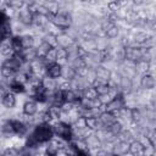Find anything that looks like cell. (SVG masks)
I'll return each mask as SVG.
<instances>
[{
    "instance_id": "cell-25",
    "label": "cell",
    "mask_w": 156,
    "mask_h": 156,
    "mask_svg": "<svg viewBox=\"0 0 156 156\" xmlns=\"http://www.w3.org/2000/svg\"><path fill=\"white\" fill-rule=\"evenodd\" d=\"M1 156H2V155H1Z\"/></svg>"
},
{
    "instance_id": "cell-3",
    "label": "cell",
    "mask_w": 156,
    "mask_h": 156,
    "mask_svg": "<svg viewBox=\"0 0 156 156\" xmlns=\"http://www.w3.org/2000/svg\"><path fill=\"white\" fill-rule=\"evenodd\" d=\"M46 17L49 21H51L56 27L61 29H67L71 24V17L65 12H49Z\"/></svg>"
},
{
    "instance_id": "cell-21",
    "label": "cell",
    "mask_w": 156,
    "mask_h": 156,
    "mask_svg": "<svg viewBox=\"0 0 156 156\" xmlns=\"http://www.w3.org/2000/svg\"><path fill=\"white\" fill-rule=\"evenodd\" d=\"M117 33H118V30H117V28H116L115 26H111V27L107 29V35H108V37H111V38L116 37V35H117Z\"/></svg>"
},
{
    "instance_id": "cell-24",
    "label": "cell",
    "mask_w": 156,
    "mask_h": 156,
    "mask_svg": "<svg viewBox=\"0 0 156 156\" xmlns=\"http://www.w3.org/2000/svg\"><path fill=\"white\" fill-rule=\"evenodd\" d=\"M112 156H119V155H112Z\"/></svg>"
},
{
    "instance_id": "cell-17",
    "label": "cell",
    "mask_w": 156,
    "mask_h": 156,
    "mask_svg": "<svg viewBox=\"0 0 156 156\" xmlns=\"http://www.w3.org/2000/svg\"><path fill=\"white\" fill-rule=\"evenodd\" d=\"M10 89H11V93H23V91H26V85L12 80L10 84Z\"/></svg>"
},
{
    "instance_id": "cell-10",
    "label": "cell",
    "mask_w": 156,
    "mask_h": 156,
    "mask_svg": "<svg viewBox=\"0 0 156 156\" xmlns=\"http://www.w3.org/2000/svg\"><path fill=\"white\" fill-rule=\"evenodd\" d=\"M84 123H85V127L88 129H93V130L99 129L101 127L98 117H84Z\"/></svg>"
},
{
    "instance_id": "cell-15",
    "label": "cell",
    "mask_w": 156,
    "mask_h": 156,
    "mask_svg": "<svg viewBox=\"0 0 156 156\" xmlns=\"http://www.w3.org/2000/svg\"><path fill=\"white\" fill-rule=\"evenodd\" d=\"M0 52L4 55V56H12L13 55V51H12V48H11V44L10 43H1L0 44Z\"/></svg>"
},
{
    "instance_id": "cell-11",
    "label": "cell",
    "mask_w": 156,
    "mask_h": 156,
    "mask_svg": "<svg viewBox=\"0 0 156 156\" xmlns=\"http://www.w3.org/2000/svg\"><path fill=\"white\" fill-rule=\"evenodd\" d=\"M140 84L145 89H152L155 87V78L151 74H144L140 80Z\"/></svg>"
},
{
    "instance_id": "cell-4",
    "label": "cell",
    "mask_w": 156,
    "mask_h": 156,
    "mask_svg": "<svg viewBox=\"0 0 156 156\" xmlns=\"http://www.w3.org/2000/svg\"><path fill=\"white\" fill-rule=\"evenodd\" d=\"M124 106V99L121 94H116L107 104H106V112H111L113 115L117 113V111H119L121 108H123Z\"/></svg>"
},
{
    "instance_id": "cell-23",
    "label": "cell",
    "mask_w": 156,
    "mask_h": 156,
    "mask_svg": "<svg viewBox=\"0 0 156 156\" xmlns=\"http://www.w3.org/2000/svg\"><path fill=\"white\" fill-rule=\"evenodd\" d=\"M32 156H46V154H45V151L37 150V151H34V152L32 154Z\"/></svg>"
},
{
    "instance_id": "cell-12",
    "label": "cell",
    "mask_w": 156,
    "mask_h": 156,
    "mask_svg": "<svg viewBox=\"0 0 156 156\" xmlns=\"http://www.w3.org/2000/svg\"><path fill=\"white\" fill-rule=\"evenodd\" d=\"M126 56L130 61H136V60L141 58V51L135 48H128L126 51Z\"/></svg>"
},
{
    "instance_id": "cell-9",
    "label": "cell",
    "mask_w": 156,
    "mask_h": 156,
    "mask_svg": "<svg viewBox=\"0 0 156 156\" xmlns=\"http://www.w3.org/2000/svg\"><path fill=\"white\" fill-rule=\"evenodd\" d=\"M33 12H30L28 9L27 10H21L18 12V18L20 22L23 24H32L33 23Z\"/></svg>"
},
{
    "instance_id": "cell-13",
    "label": "cell",
    "mask_w": 156,
    "mask_h": 156,
    "mask_svg": "<svg viewBox=\"0 0 156 156\" xmlns=\"http://www.w3.org/2000/svg\"><path fill=\"white\" fill-rule=\"evenodd\" d=\"M12 126H13V132L17 135H24L27 133V126L21 122V121H12Z\"/></svg>"
},
{
    "instance_id": "cell-20",
    "label": "cell",
    "mask_w": 156,
    "mask_h": 156,
    "mask_svg": "<svg viewBox=\"0 0 156 156\" xmlns=\"http://www.w3.org/2000/svg\"><path fill=\"white\" fill-rule=\"evenodd\" d=\"M18 155H20V150L15 147H9L2 154V156H18Z\"/></svg>"
},
{
    "instance_id": "cell-19",
    "label": "cell",
    "mask_w": 156,
    "mask_h": 156,
    "mask_svg": "<svg viewBox=\"0 0 156 156\" xmlns=\"http://www.w3.org/2000/svg\"><path fill=\"white\" fill-rule=\"evenodd\" d=\"M0 72H1V76L5 77V78H13V76L16 74L13 71H11L10 68H7V67H5V66H1Z\"/></svg>"
},
{
    "instance_id": "cell-22",
    "label": "cell",
    "mask_w": 156,
    "mask_h": 156,
    "mask_svg": "<svg viewBox=\"0 0 156 156\" xmlns=\"http://www.w3.org/2000/svg\"><path fill=\"white\" fill-rule=\"evenodd\" d=\"M5 22H7V17H6V15L0 10V26L4 24Z\"/></svg>"
},
{
    "instance_id": "cell-8",
    "label": "cell",
    "mask_w": 156,
    "mask_h": 156,
    "mask_svg": "<svg viewBox=\"0 0 156 156\" xmlns=\"http://www.w3.org/2000/svg\"><path fill=\"white\" fill-rule=\"evenodd\" d=\"M38 111V105L34 100H28L23 105V112L27 116H34Z\"/></svg>"
},
{
    "instance_id": "cell-7",
    "label": "cell",
    "mask_w": 156,
    "mask_h": 156,
    "mask_svg": "<svg viewBox=\"0 0 156 156\" xmlns=\"http://www.w3.org/2000/svg\"><path fill=\"white\" fill-rule=\"evenodd\" d=\"M1 102H2V105H4L5 107H7V108L13 107V106L16 105V96H15V94L11 93V91H6V93L2 95V98H1Z\"/></svg>"
},
{
    "instance_id": "cell-1",
    "label": "cell",
    "mask_w": 156,
    "mask_h": 156,
    "mask_svg": "<svg viewBox=\"0 0 156 156\" xmlns=\"http://www.w3.org/2000/svg\"><path fill=\"white\" fill-rule=\"evenodd\" d=\"M54 136V132H52V127L49 123H41L39 126L35 127V129L30 133V135L27 139V144L26 147L32 149L35 147L39 144L43 143H49Z\"/></svg>"
},
{
    "instance_id": "cell-5",
    "label": "cell",
    "mask_w": 156,
    "mask_h": 156,
    "mask_svg": "<svg viewBox=\"0 0 156 156\" xmlns=\"http://www.w3.org/2000/svg\"><path fill=\"white\" fill-rule=\"evenodd\" d=\"M45 74H46V77H49L51 79H55V80L57 78H60L62 76V66H61V63L55 62V63L48 65L46 68H45Z\"/></svg>"
},
{
    "instance_id": "cell-14",
    "label": "cell",
    "mask_w": 156,
    "mask_h": 156,
    "mask_svg": "<svg viewBox=\"0 0 156 156\" xmlns=\"http://www.w3.org/2000/svg\"><path fill=\"white\" fill-rule=\"evenodd\" d=\"M68 57V51L67 49H63V48H56V62L60 63L61 61H65L66 58Z\"/></svg>"
},
{
    "instance_id": "cell-2",
    "label": "cell",
    "mask_w": 156,
    "mask_h": 156,
    "mask_svg": "<svg viewBox=\"0 0 156 156\" xmlns=\"http://www.w3.org/2000/svg\"><path fill=\"white\" fill-rule=\"evenodd\" d=\"M54 135L58 136V139L63 141H72L73 139V129L66 122H57L52 126Z\"/></svg>"
},
{
    "instance_id": "cell-16",
    "label": "cell",
    "mask_w": 156,
    "mask_h": 156,
    "mask_svg": "<svg viewBox=\"0 0 156 156\" xmlns=\"http://www.w3.org/2000/svg\"><path fill=\"white\" fill-rule=\"evenodd\" d=\"M1 130H2V133H4V134H6V135H13V134H15V132H13L12 121H6V122L2 124Z\"/></svg>"
},
{
    "instance_id": "cell-6",
    "label": "cell",
    "mask_w": 156,
    "mask_h": 156,
    "mask_svg": "<svg viewBox=\"0 0 156 156\" xmlns=\"http://www.w3.org/2000/svg\"><path fill=\"white\" fill-rule=\"evenodd\" d=\"M128 151L133 155V156H145L146 155V146L138 141V140H134L129 144L128 146Z\"/></svg>"
},
{
    "instance_id": "cell-18",
    "label": "cell",
    "mask_w": 156,
    "mask_h": 156,
    "mask_svg": "<svg viewBox=\"0 0 156 156\" xmlns=\"http://www.w3.org/2000/svg\"><path fill=\"white\" fill-rule=\"evenodd\" d=\"M22 43H23V48H24V49H30V48H33L34 38H33L32 35L22 37Z\"/></svg>"
}]
</instances>
